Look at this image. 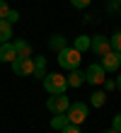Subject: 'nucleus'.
<instances>
[{"label": "nucleus", "instance_id": "f257e3e1", "mask_svg": "<svg viewBox=\"0 0 121 133\" xmlns=\"http://www.w3.org/2000/svg\"><path fill=\"white\" fill-rule=\"evenodd\" d=\"M80 63H82V53L73 46H66V49L58 51V65L63 70H78Z\"/></svg>", "mask_w": 121, "mask_h": 133}, {"label": "nucleus", "instance_id": "f03ea898", "mask_svg": "<svg viewBox=\"0 0 121 133\" xmlns=\"http://www.w3.org/2000/svg\"><path fill=\"white\" fill-rule=\"evenodd\" d=\"M44 90L48 95H66L68 90V77H63L61 73H48L44 77Z\"/></svg>", "mask_w": 121, "mask_h": 133}, {"label": "nucleus", "instance_id": "7ed1b4c3", "mask_svg": "<svg viewBox=\"0 0 121 133\" xmlns=\"http://www.w3.org/2000/svg\"><path fill=\"white\" fill-rule=\"evenodd\" d=\"M12 73L15 75H20V77H29V75H34V58H15L12 61Z\"/></svg>", "mask_w": 121, "mask_h": 133}, {"label": "nucleus", "instance_id": "20e7f679", "mask_svg": "<svg viewBox=\"0 0 121 133\" xmlns=\"http://www.w3.org/2000/svg\"><path fill=\"white\" fill-rule=\"evenodd\" d=\"M68 119H70V123H82L85 119H87V104L85 102H70V107H68Z\"/></svg>", "mask_w": 121, "mask_h": 133}, {"label": "nucleus", "instance_id": "39448f33", "mask_svg": "<svg viewBox=\"0 0 121 133\" xmlns=\"http://www.w3.org/2000/svg\"><path fill=\"white\" fill-rule=\"evenodd\" d=\"M68 107H70V99L66 95H51L46 102V109L51 114H66L68 111Z\"/></svg>", "mask_w": 121, "mask_h": 133}, {"label": "nucleus", "instance_id": "423d86ee", "mask_svg": "<svg viewBox=\"0 0 121 133\" xmlns=\"http://www.w3.org/2000/svg\"><path fill=\"white\" fill-rule=\"evenodd\" d=\"M107 70L102 68V63H92V65H87L85 70V82H90V85H104V80H107Z\"/></svg>", "mask_w": 121, "mask_h": 133}, {"label": "nucleus", "instance_id": "0eeeda50", "mask_svg": "<svg viewBox=\"0 0 121 133\" xmlns=\"http://www.w3.org/2000/svg\"><path fill=\"white\" fill-rule=\"evenodd\" d=\"M90 49H92V53H94V56H99V58H102L104 53H109V51H111V44H109V39H107V36L97 34V36H92Z\"/></svg>", "mask_w": 121, "mask_h": 133}, {"label": "nucleus", "instance_id": "6e6552de", "mask_svg": "<svg viewBox=\"0 0 121 133\" xmlns=\"http://www.w3.org/2000/svg\"><path fill=\"white\" fill-rule=\"evenodd\" d=\"M119 65H121V53L119 51H109V53L102 56V68L107 70V73H116Z\"/></svg>", "mask_w": 121, "mask_h": 133}, {"label": "nucleus", "instance_id": "1a4fd4ad", "mask_svg": "<svg viewBox=\"0 0 121 133\" xmlns=\"http://www.w3.org/2000/svg\"><path fill=\"white\" fill-rule=\"evenodd\" d=\"M15 58H17L15 44H12V41H5V44H0V61H3V63H12Z\"/></svg>", "mask_w": 121, "mask_h": 133}, {"label": "nucleus", "instance_id": "9d476101", "mask_svg": "<svg viewBox=\"0 0 121 133\" xmlns=\"http://www.w3.org/2000/svg\"><path fill=\"white\" fill-rule=\"evenodd\" d=\"M12 44H15V51H17L20 58H31V44H29V41L17 39V41H12Z\"/></svg>", "mask_w": 121, "mask_h": 133}, {"label": "nucleus", "instance_id": "9b49d317", "mask_svg": "<svg viewBox=\"0 0 121 133\" xmlns=\"http://www.w3.org/2000/svg\"><path fill=\"white\" fill-rule=\"evenodd\" d=\"M68 87H80V85L85 82V73H80V70H68Z\"/></svg>", "mask_w": 121, "mask_h": 133}, {"label": "nucleus", "instance_id": "f8f14e48", "mask_svg": "<svg viewBox=\"0 0 121 133\" xmlns=\"http://www.w3.org/2000/svg\"><path fill=\"white\" fill-rule=\"evenodd\" d=\"M34 77H39V80L46 77V58L44 56H36L34 58Z\"/></svg>", "mask_w": 121, "mask_h": 133}, {"label": "nucleus", "instance_id": "ddd939ff", "mask_svg": "<svg viewBox=\"0 0 121 133\" xmlns=\"http://www.w3.org/2000/svg\"><path fill=\"white\" fill-rule=\"evenodd\" d=\"M70 123V119H68V114H56L53 119H51V128L53 131H63Z\"/></svg>", "mask_w": 121, "mask_h": 133}, {"label": "nucleus", "instance_id": "4468645a", "mask_svg": "<svg viewBox=\"0 0 121 133\" xmlns=\"http://www.w3.org/2000/svg\"><path fill=\"white\" fill-rule=\"evenodd\" d=\"M10 39H12V24L7 19H0V44L10 41Z\"/></svg>", "mask_w": 121, "mask_h": 133}, {"label": "nucleus", "instance_id": "2eb2a0df", "mask_svg": "<svg viewBox=\"0 0 121 133\" xmlns=\"http://www.w3.org/2000/svg\"><path fill=\"white\" fill-rule=\"evenodd\" d=\"M90 44H92V36L80 34V36L75 39V41H73V49H78L80 53H82V51H87V49H90Z\"/></svg>", "mask_w": 121, "mask_h": 133}, {"label": "nucleus", "instance_id": "dca6fc26", "mask_svg": "<svg viewBox=\"0 0 121 133\" xmlns=\"http://www.w3.org/2000/svg\"><path fill=\"white\" fill-rule=\"evenodd\" d=\"M48 46H51V49L53 51H61V49H66V36H63V34H53L51 39H48Z\"/></svg>", "mask_w": 121, "mask_h": 133}, {"label": "nucleus", "instance_id": "f3484780", "mask_svg": "<svg viewBox=\"0 0 121 133\" xmlns=\"http://www.w3.org/2000/svg\"><path fill=\"white\" fill-rule=\"evenodd\" d=\"M104 102H107V95H104V92H99V90L90 95V104H92V107H102Z\"/></svg>", "mask_w": 121, "mask_h": 133}, {"label": "nucleus", "instance_id": "a211bd4d", "mask_svg": "<svg viewBox=\"0 0 121 133\" xmlns=\"http://www.w3.org/2000/svg\"><path fill=\"white\" fill-rule=\"evenodd\" d=\"M109 44H111V51H119V53H121V32H116L114 36H111Z\"/></svg>", "mask_w": 121, "mask_h": 133}, {"label": "nucleus", "instance_id": "6ab92c4d", "mask_svg": "<svg viewBox=\"0 0 121 133\" xmlns=\"http://www.w3.org/2000/svg\"><path fill=\"white\" fill-rule=\"evenodd\" d=\"M92 0H70V5L73 7H78V10H85V7H90Z\"/></svg>", "mask_w": 121, "mask_h": 133}, {"label": "nucleus", "instance_id": "aec40b11", "mask_svg": "<svg viewBox=\"0 0 121 133\" xmlns=\"http://www.w3.org/2000/svg\"><path fill=\"white\" fill-rule=\"evenodd\" d=\"M7 22H10V24H15V22H20V12L17 10H10V12H7V17H5Z\"/></svg>", "mask_w": 121, "mask_h": 133}, {"label": "nucleus", "instance_id": "412c9836", "mask_svg": "<svg viewBox=\"0 0 121 133\" xmlns=\"http://www.w3.org/2000/svg\"><path fill=\"white\" fill-rule=\"evenodd\" d=\"M7 12H10V7H7V0H0V19L7 17Z\"/></svg>", "mask_w": 121, "mask_h": 133}, {"label": "nucleus", "instance_id": "4be33fe9", "mask_svg": "<svg viewBox=\"0 0 121 133\" xmlns=\"http://www.w3.org/2000/svg\"><path fill=\"white\" fill-rule=\"evenodd\" d=\"M61 133H80V126H78V123H68Z\"/></svg>", "mask_w": 121, "mask_h": 133}, {"label": "nucleus", "instance_id": "5701e85b", "mask_svg": "<svg viewBox=\"0 0 121 133\" xmlns=\"http://www.w3.org/2000/svg\"><path fill=\"white\" fill-rule=\"evenodd\" d=\"M111 128L121 133V114H116V116H114V121H111Z\"/></svg>", "mask_w": 121, "mask_h": 133}, {"label": "nucleus", "instance_id": "b1692460", "mask_svg": "<svg viewBox=\"0 0 121 133\" xmlns=\"http://www.w3.org/2000/svg\"><path fill=\"white\" fill-rule=\"evenodd\" d=\"M104 87H107V90H114V87H116V82H111V80H104Z\"/></svg>", "mask_w": 121, "mask_h": 133}, {"label": "nucleus", "instance_id": "393cba45", "mask_svg": "<svg viewBox=\"0 0 121 133\" xmlns=\"http://www.w3.org/2000/svg\"><path fill=\"white\" fill-rule=\"evenodd\" d=\"M116 90H121V75L116 77Z\"/></svg>", "mask_w": 121, "mask_h": 133}, {"label": "nucleus", "instance_id": "a878e982", "mask_svg": "<svg viewBox=\"0 0 121 133\" xmlns=\"http://www.w3.org/2000/svg\"><path fill=\"white\" fill-rule=\"evenodd\" d=\"M104 133H119V131H114V128H109V131H104Z\"/></svg>", "mask_w": 121, "mask_h": 133}, {"label": "nucleus", "instance_id": "bb28decb", "mask_svg": "<svg viewBox=\"0 0 121 133\" xmlns=\"http://www.w3.org/2000/svg\"><path fill=\"white\" fill-rule=\"evenodd\" d=\"M119 10H121V7H119Z\"/></svg>", "mask_w": 121, "mask_h": 133}, {"label": "nucleus", "instance_id": "cd10ccee", "mask_svg": "<svg viewBox=\"0 0 121 133\" xmlns=\"http://www.w3.org/2000/svg\"><path fill=\"white\" fill-rule=\"evenodd\" d=\"M119 3H121V0H119Z\"/></svg>", "mask_w": 121, "mask_h": 133}]
</instances>
